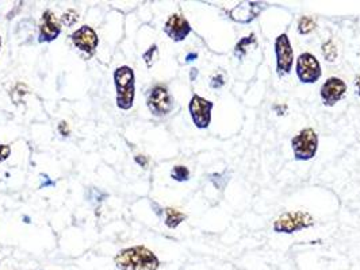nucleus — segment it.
<instances>
[{"label":"nucleus","instance_id":"f257e3e1","mask_svg":"<svg viewBox=\"0 0 360 270\" xmlns=\"http://www.w3.org/2000/svg\"><path fill=\"white\" fill-rule=\"evenodd\" d=\"M114 264L119 270H159L160 259L145 246L122 249L114 257Z\"/></svg>","mask_w":360,"mask_h":270},{"label":"nucleus","instance_id":"f03ea898","mask_svg":"<svg viewBox=\"0 0 360 270\" xmlns=\"http://www.w3.org/2000/svg\"><path fill=\"white\" fill-rule=\"evenodd\" d=\"M114 84L116 90V106L122 111H129L134 104L135 77L134 71L128 65H122L114 72Z\"/></svg>","mask_w":360,"mask_h":270},{"label":"nucleus","instance_id":"7ed1b4c3","mask_svg":"<svg viewBox=\"0 0 360 270\" xmlns=\"http://www.w3.org/2000/svg\"><path fill=\"white\" fill-rule=\"evenodd\" d=\"M291 147L297 161H310L319 150V135L313 128H303L293 140Z\"/></svg>","mask_w":360,"mask_h":270},{"label":"nucleus","instance_id":"20e7f679","mask_svg":"<svg viewBox=\"0 0 360 270\" xmlns=\"http://www.w3.org/2000/svg\"><path fill=\"white\" fill-rule=\"evenodd\" d=\"M314 224V219L305 211H290L274 222V231L279 234H294Z\"/></svg>","mask_w":360,"mask_h":270},{"label":"nucleus","instance_id":"39448f33","mask_svg":"<svg viewBox=\"0 0 360 270\" xmlns=\"http://www.w3.org/2000/svg\"><path fill=\"white\" fill-rule=\"evenodd\" d=\"M173 97L170 90L164 84H156L148 90L147 107L149 108L152 115L156 118L167 116L173 109Z\"/></svg>","mask_w":360,"mask_h":270},{"label":"nucleus","instance_id":"423d86ee","mask_svg":"<svg viewBox=\"0 0 360 270\" xmlns=\"http://www.w3.org/2000/svg\"><path fill=\"white\" fill-rule=\"evenodd\" d=\"M297 77L302 84H314L322 76L321 64L312 53L300 54L295 67Z\"/></svg>","mask_w":360,"mask_h":270},{"label":"nucleus","instance_id":"0eeeda50","mask_svg":"<svg viewBox=\"0 0 360 270\" xmlns=\"http://www.w3.org/2000/svg\"><path fill=\"white\" fill-rule=\"evenodd\" d=\"M275 55H276V73L279 77L288 76L294 64V52L287 34H279L275 39Z\"/></svg>","mask_w":360,"mask_h":270},{"label":"nucleus","instance_id":"6e6552de","mask_svg":"<svg viewBox=\"0 0 360 270\" xmlns=\"http://www.w3.org/2000/svg\"><path fill=\"white\" fill-rule=\"evenodd\" d=\"M213 108H214V103L199 95H194L191 97L189 104V115L196 128L205 130L210 126Z\"/></svg>","mask_w":360,"mask_h":270},{"label":"nucleus","instance_id":"1a4fd4ad","mask_svg":"<svg viewBox=\"0 0 360 270\" xmlns=\"http://www.w3.org/2000/svg\"><path fill=\"white\" fill-rule=\"evenodd\" d=\"M61 22L57 19L55 13L52 10H45L38 23V42L49 43L56 41L61 34Z\"/></svg>","mask_w":360,"mask_h":270},{"label":"nucleus","instance_id":"9d476101","mask_svg":"<svg viewBox=\"0 0 360 270\" xmlns=\"http://www.w3.org/2000/svg\"><path fill=\"white\" fill-rule=\"evenodd\" d=\"M71 41L80 52L87 54L88 57H93L96 53L99 45V36L88 25H84L75 30L71 34Z\"/></svg>","mask_w":360,"mask_h":270},{"label":"nucleus","instance_id":"9b49d317","mask_svg":"<svg viewBox=\"0 0 360 270\" xmlns=\"http://www.w3.org/2000/svg\"><path fill=\"white\" fill-rule=\"evenodd\" d=\"M345 92H347V84L344 80H341L339 77H329L322 84L321 90H320L324 106L333 107L344 97Z\"/></svg>","mask_w":360,"mask_h":270},{"label":"nucleus","instance_id":"f8f14e48","mask_svg":"<svg viewBox=\"0 0 360 270\" xmlns=\"http://www.w3.org/2000/svg\"><path fill=\"white\" fill-rule=\"evenodd\" d=\"M192 29L189 20L180 14H172L166 20L164 33L170 36L173 42H182L191 34Z\"/></svg>","mask_w":360,"mask_h":270},{"label":"nucleus","instance_id":"ddd939ff","mask_svg":"<svg viewBox=\"0 0 360 270\" xmlns=\"http://www.w3.org/2000/svg\"><path fill=\"white\" fill-rule=\"evenodd\" d=\"M263 8L265 6L262 3L243 1L229 11V17L239 23H251L262 13Z\"/></svg>","mask_w":360,"mask_h":270},{"label":"nucleus","instance_id":"4468645a","mask_svg":"<svg viewBox=\"0 0 360 270\" xmlns=\"http://www.w3.org/2000/svg\"><path fill=\"white\" fill-rule=\"evenodd\" d=\"M164 214H166V226L168 229H176L178 226H180L187 219L186 214H183L182 211H179L176 208H172V207H167L164 210Z\"/></svg>","mask_w":360,"mask_h":270},{"label":"nucleus","instance_id":"2eb2a0df","mask_svg":"<svg viewBox=\"0 0 360 270\" xmlns=\"http://www.w3.org/2000/svg\"><path fill=\"white\" fill-rule=\"evenodd\" d=\"M252 43H253V45L258 43V39H256L255 34H251V36L241 38V39L239 41V43L236 45V48H234V55H236L237 58L243 60L244 55L246 54V50H248L246 48H249Z\"/></svg>","mask_w":360,"mask_h":270},{"label":"nucleus","instance_id":"dca6fc26","mask_svg":"<svg viewBox=\"0 0 360 270\" xmlns=\"http://www.w3.org/2000/svg\"><path fill=\"white\" fill-rule=\"evenodd\" d=\"M322 55L324 58L328 61V62H335L338 60V55H339V50L333 42V39H329L326 42L322 43Z\"/></svg>","mask_w":360,"mask_h":270},{"label":"nucleus","instance_id":"f3484780","mask_svg":"<svg viewBox=\"0 0 360 270\" xmlns=\"http://www.w3.org/2000/svg\"><path fill=\"white\" fill-rule=\"evenodd\" d=\"M317 27V22L316 19L312 17H302L298 22V33L302 36H307L310 33H313Z\"/></svg>","mask_w":360,"mask_h":270},{"label":"nucleus","instance_id":"a211bd4d","mask_svg":"<svg viewBox=\"0 0 360 270\" xmlns=\"http://www.w3.org/2000/svg\"><path fill=\"white\" fill-rule=\"evenodd\" d=\"M171 177L178 182L189 180V169L185 165H176L171 170Z\"/></svg>","mask_w":360,"mask_h":270},{"label":"nucleus","instance_id":"6ab92c4d","mask_svg":"<svg viewBox=\"0 0 360 270\" xmlns=\"http://www.w3.org/2000/svg\"><path fill=\"white\" fill-rule=\"evenodd\" d=\"M142 60H144L147 68L151 69L152 67L154 65V62L159 60V46L156 43L151 45L149 49L142 54Z\"/></svg>","mask_w":360,"mask_h":270},{"label":"nucleus","instance_id":"aec40b11","mask_svg":"<svg viewBox=\"0 0 360 270\" xmlns=\"http://www.w3.org/2000/svg\"><path fill=\"white\" fill-rule=\"evenodd\" d=\"M77 20H79V14L74 10H68L65 14H62V18H61V22L68 27H72L75 23H77Z\"/></svg>","mask_w":360,"mask_h":270},{"label":"nucleus","instance_id":"412c9836","mask_svg":"<svg viewBox=\"0 0 360 270\" xmlns=\"http://www.w3.org/2000/svg\"><path fill=\"white\" fill-rule=\"evenodd\" d=\"M225 86V77L222 73H217L215 76L211 77V81H210V87L214 88V90H220Z\"/></svg>","mask_w":360,"mask_h":270},{"label":"nucleus","instance_id":"4be33fe9","mask_svg":"<svg viewBox=\"0 0 360 270\" xmlns=\"http://www.w3.org/2000/svg\"><path fill=\"white\" fill-rule=\"evenodd\" d=\"M57 130H58L60 135H62V137H65V138H68V137L71 135V127H69V125H68L65 121H61V122L58 123Z\"/></svg>","mask_w":360,"mask_h":270},{"label":"nucleus","instance_id":"5701e85b","mask_svg":"<svg viewBox=\"0 0 360 270\" xmlns=\"http://www.w3.org/2000/svg\"><path fill=\"white\" fill-rule=\"evenodd\" d=\"M11 156V146L10 144H0V163L6 161Z\"/></svg>","mask_w":360,"mask_h":270},{"label":"nucleus","instance_id":"b1692460","mask_svg":"<svg viewBox=\"0 0 360 270\" xmlns=\"http://www.w3.org/2000/svg\"><path fill=\"white\" fill-rule=\"evenodd\" d=\"M134 161L137 162L141 168L147 169L148 168V163H149V158L147 156H142V154H138L134 157Z\"/></svg>","mask_w":360,"mask_h":270},{"label":"nucleus","instance_id":"393cba45","mask_svg":"<svg viewBox=\"0 0 360 270\" xmlns=\"http://www.w3.org/2000/svg\"><path fill=\"white\" fill-rule=\"evenodd\" d=\"M41 177H44V182H41V188H46V187H53L55 181L49 180V177L46 175H42Z\"/></svg>","mask_w":360,"mask_h":270},{"label":"nucleus","instance_id":"a878e982","mask_svg":"<svg viewBox=\"0 0 360 270\" xmlns=\"http://www.w3.org/2000/svg\"><path fill=\"white\" fill-rule=\"evenodd\" d=\"M152 207H153V210H154V212H156V215L157 216H163L164 214V210L163 208H160L159 205H157V203H154V201H151Z\"/></svg>","mask_w":360,"mask_h":270},{"label":"nucleus","instance_id":"bb28decb","mask_svg":"<svg viewBox=\"0 0 360 270\" xmlns=\"http://www.w3.org/2000/svg\"><path fill=\"white\" fill-rule=\"evenodd\" d=\"M274 109L276 111V114H278L279 116H282V115H284V112L287 111V106H284V104H281V106H275Z\"/></svg>","mask_w":360,"mask_h":270},{"label":"nucleus","instance_id":"cd10ccee","mask_svg":"<svg viewBox=\"0 0 360 270\" xmlns=\"http://www.w3.org/2000/svg\"><path fill=\"white\" fill-rule=\"evenodd\" d=\"M198 69L196 68H192L191 69V72H189V79H191V81H195V79L198 77Z\"/></svg>","mask_w":360,"mask_h":270},{"label":"nucleus","instance_id":"c85d7f7f","mask_svg":"<svg viewBox=\"0 0 360 270\" xmlns=\"http://www.w3.org/2000/svg\"><path fill=\"white\" fill-rule=\"evenodd\" d=\"M198 58V53H189L186 55V62H191Z\"/></svg>","mask_w":360,"mask_h":270},{"label":"nucleus","instance_id":"c756f323","mask_svg":"<svg viewBox=\"0 0 360 270\" xmlns=\"http://www.w3.org/2000/svg\"><path fill=\"white\" fill-rule=\"evenodd\" d=\"M355 86H356V90H358V96H360V74L356 76V79H355Z\"/></svg>","mask_w":360,"mask_h":270},{"label":"nucleus","instance_id":"7c9ffc66","mask_svg":"<svg viewBox=\"0 0 360 270\" xmlns=\"http://www.w3.org/2000/svg\"><path fill=\"white\" fill-rule=\"evenodd\" d=\"M0 49H1V36H0Z\"/></svg>","mask_w":360,"mask_h":270}]
</instances>
